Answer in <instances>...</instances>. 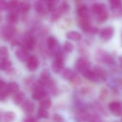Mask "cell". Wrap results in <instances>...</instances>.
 <instances>
[{
	"instance_id": "obj_36",
	"label": "cell",
	"mask_w": 122,
	"mask_h": 122,
	"mask_svg": "<svg viewBox=\"0 0 122 122\" xmlns=\"http://www.w3.org/2000/svg\"><path fill=\"white\" fill-rule=\"evenodd\" d=\"M62 14V13L61 12V11L59 9L58 10H55L53 11L52 16H51V19L53 21H56L57 19H59L61 16V15Z\"/></svg>"
},
{
	"instance_id": "obj_20",
	"label": "cell",
	"mask_w": 122,
	"mask_h": 122,
	"mask_svg": "<svg viewBox=\"0 0 122 122\" xmlns=\"http://www.w3.org/2000/svg\"><path fill=\"white\" fill-rule=\"evenodd\" d=\"M7 89L9 94H16L17 92H19V86L16 82H10L7 85Z\"/></svg>"
},
{
	"instance_id": "obj_23",
	"label": "cell",
	"mask_w": 122,
	"mask_h": 122,
	"mask_svg": "<svg viewBox=\"0 0 122 122\" xmlns=\"http://www.w3.org/2000/svg\"><path fill=\"white\" fill-rule=\"evenodd\" d=\"M94 71L97 74L99 79L100 78L102 80H105L106 79V78H107V73H106V71H105V70L104 69H102V67L97 66V67L95 68Z\"/></svg>"
},
{
	"instance_id": "obj_14",
	"label": "cell",
	"mask_w": 122,
	"mask_h": 122,
	"mask_svg": "<svg viewBox=\"0 0 122 122\" xmlns=\"http://www.w3.org/2000/svg\"><path fill=\"white\" fill-rule=\"evenodd\" d=\"M31 9V3L27 0H24L20 2L19 6V9L22 13H26L28 12Z\"/></svg>"
},
{
	"instance_id": "obj_29",
	"label": "cell",
	"mask_w": 122,
	"mask_h": 122,
	"mask_svg": "<svg viewBox=\"0 0 122 122\" xmlns=\"http://www.w3.org/2000/svg\"><path fill=\"white\" fill-rule=\"evenodd\" d=\"M73 73L72 71L69 69H65L63 71H62V77L64 79H66V80H70L73 76Z\"/></svg>"
},
{
	"instance_id": "obj_25",
	"label": "cell",
	"mask_w": 122,
	"mask_h": 122,
	"mask_svg": "<svg viewBox=\"0 0 122 122\" xmlns=\"http://www.w3.org/2000/svg\"><path fill=\"white\" fill-rule=\"evenodd\" d=\"M9 58V51L6 47L1 46L0 48V61L7 60Z\"/></svg>"
},
{
	"instance_id": "obj_9",
	"label": "cell",
	"mask_w": 122,
	"mask_h": 122,
	"mask_svg": "<svg viewBox=\"0 0 122 122\" xmlns=\"http://www.w3.org/2000/svg\"><path fill=\"white\" fill-rule=\"evenodd\" d=\"M27 68L30 71H35L38 66H39V60L36 56H29L27 61Z\"/></svg>"
},
{
	"instance_id": "obj_39",
	"label": "cell",
	"mask_w": 122,
	"mask_h": 122,
	"mask_svg": "<svg viewBox=\"0 0 122 122\" xmlns=\"http://www.w3.org/2000/svg\"><path fill=\"white\" fill-rule=\"evenodd\" d=\"M7 1L6 0H0V10H4L7 9Z\"/></svg>"
},
{
	"instance_id": "obj_44",
	"label": "cell",
	"mask_w": 122,
	"mask_h": 122,
	"mask_svg": "<svg viewBox=\"0 0 122 122\" xmlns=\"http://www.w3.org/2000/svg\"><path fill=\"white\" fill-rule=\"evenodd\" d=\"M119 64H120V66L122 68V55H121L119 58Z\"/></svg>"
},
{
	"instance_id": "obj_31",
	"label": "cell",
	"mask_w": 122,
	"mask_h": 122,
	"mask_svg": "<svg viewBox=\"0 0 122 122\" xmlns=\"http://www.w3.org/2000/svg\"><path fill=\"white\" fill-rule=\"evenodd\" d=\"M9 94V92H8V89H7V87H4V88H1L0 89V101H4L8 95Z\"/></svg>"
},
{
	"instance_id": "obj_26",
	"label": "cell",
	"mask_w": 122,
	"mask_h": 122,
	"mask_svg": "<svg viewBox=\"0 0 122 122\" xmlns=\"http://www.w3.org/2000/svg\"><path fill=\"white\" fill-rule=\"evenodd\" d=\"M57 44V41L55 37L51 36L47 39V46L49 49H53L56 47Z\"/></svg>"
},
{
	"instance_id": "obj_28",
	"label": "cell",
	"mask_w": 122,
	"mask_h": 122,
	"mask_svg": "<svg viewBox=\"0 0 122 122\" xmlns=\"http://www.w3.org/2000/svg\"><path fill=\"white\" fill-rule=\"evenodd\" d=\"M108 19V13L107 11L105 10L102 12H101L100 14H98L97 16V21L100 23H103L107 19Z\"/></svg>"
},
{
	"instance_id": "obj_19",
	"label": "cell",
	"mask_w": 122,
	"mask_h": 122,
	"mask_svg": "<svg viewBox=\"0 0 122 122\" xmlns=\"http://www.w3.org/2000/svg\"><path fill=\"white\" fill-rule=\"evenodd\" d=\"M66 37L67 39L72 40V41H79L81 39V34L75 31H69L66 34Z\"/></svg>"
},
{
	"instance_id": "obj_3",
	"label": "cell",
	"mask_w": 122,
	"mask_h": 122,
	"mask_svg": "<svg viewBox=\"0 0 122 122\" xmlns=\"http://www.w3.org/2000/svg\"><path fill=\"white\" fill-rule=\"evenodd\" d=\"M16 32V29L12 24H8L3 26L1 29V36L3 39L9 40L12 38Z\"/></svg>"
},
{
	"instance_id": "obj_33",
	"label": "cell",
	"mask_w": 122,
	"mask_h": 122,
	"mask_svg": "<svg viewBox=\"0 0 122 122\" xmlns=\"http://www.w3.org/2000/svg\"><path fill=\"white\" fill-rule=\"evenodd\" d=\"M38 117L41 119H48L49 118V113L46 109H39L38 111Z\"/></svg>"
},
{
	"instance_id": "obj_27",
	"label": "cell",
	"mask_w": 122,
	"mask_h": 122,
	"mask_svg": "<svg viewBox=\"0 0 122 122\" xmlns=\"http://www.w3.org/2000/svg\"><path fill=\"white\" fill-rule=\"evenodd\" d=\"M51 106V101L49 99H45L39 103V107L41 109H49Z\"/></svg>"
},
{
	"instance_id": "obj_5",
	"label": "cell",
	"mask_w": 122,
	"mask_h": 122,
	"mask_svg": "<svg viewBox=\"0 0 122 122\" xmlns=\"http://www.w3.org/2000/svg\"><path fill=\"white\" fill-rule=\"evenodd\" d=\"M109 109L112 113L116 117H121L122 115V105L117 102H112L109 104Z\"/></svg>"
},
{
	"instance_id": "obj_21",
	"label": "cell",
	"mask_w": 122,
	"mask_h": 122,
	"mask_svg": "<svg viewBox=\"0 0 122 122\" xmlns=\"http://www.w3.org/2000/svg\"><path fill=\"white\" fill-rule=\"evenodd\" d=\"M19 0H9L7 3V9L10 10V11H14L16 9H19Z\"/></svg>"
},
{
	"instance_id": "obj_17",
	"label": "cell",
	"mask_w": 122,
	"mask_h": 122,
	"mask_svg": "<svg viewBox=\"0 0 122 122\" xmlns=\"http://www.w3.org/2000/svg\"><path fill=\"white\" fill-rule=\"evenodd\" d=\"M7 21L9 24H14L18 21V15L15 11H10L6 17Z\"/></svg>"
},
{
	"instance_id": "obj_34",
	"label": "cell",
	"mask_w": 122,
	"mask_h": 122,
	"mask_svg": "<svg viewBox=\"0 0 122 122\" xmlns=\"http://www.w3.org/2000/svg\"><path fill=\"white\" fill-rule=\"evenodd\" d=\"M64 49L66 52H71L74 49V46L69 41H65L64 44Z\"/></svg>"
},
{
	"instance_id": "obj_37",
	"label": "cell",
	"mask_w": 122,
	"mask_h": 122,
	"mask_svg": "<svg viewBox=\"0 0 122 122\" xmlns=\"http://www.w3.org/2000/svg\"><path fill=\"white\" fill-rule=\"evenodd\" d=\"M103 59H104V61L106 62V63H108V64H112V63H114V59L110 56V55H109V54H105L104 55V56H103Z\"/></svg>"
},
{
	"instance_id": "obj_7",
	"label": "cell",
	"mask_w": 122,
	"mask_h": 122,
	"mask_svg": "<svg viewBox=\"0 0 122 122\" xmlns=\"http://www.w3.org/2000/svg\"><path fill=\"white\" fill-rule=\"evenodd\" d=\"M36 11L39 14H44L48 10V3L46 0H38L35 4Z\"/></svg>"
},
{
	"instance_id": "obj_35",
	"label": "cell",
	"mask_w": 122,
	"mask_h": 122,
	"mask_svg": "<svg viewBox=\"0 0 122 122\" xmlns=\"http://www.w3.org/2000/svg\"><path fill=\"white\" fill-rule=\"evenodd\" d=\"M109 2L113 8L119 9L122 6V0H109Z\"/></svg>"
},
{
	"instance_id": "obj_18",
	"label": "cell",
	"mask_w": 122,
	"mask_h": 122,
	"mask_svg": "<svg viewBox=\"0 0 122 122\" xmlns=\"http://www.w3.org/2000/svg\"><path fill=\"white\" fill-rule=\"evenodd\" d=\"M22 109L26 113H31L34 109V107L31 101L26 100L24 102V104L22 105Z\"/></svg>"
},
{
	"instance_id": "obj_41",
	"label": "cell",
	"mask_w": 122,
	"mask_h": 122,
	"mask_svg": "<svg viewBox=\"0 0 122 122\" xmlns=\"http://www.w3.org/2000/svg\"><path fill=\"white\" fill-rule=\"evenodd\" d=\"M89 122H102L101 119L97 117V116H93V117H90L89 118Z\"/></svg>"
},
{
	"instance_id": "obj_10",
	"label": "cell",
	"mask_w": 122,
	"mask_h": 122,
	"mask_svg": "<svg viewBox=\"0 0 122 122\" xmlns=\"http://www.w3.org/2000/svg\"><path fill=\"white\" fill-rule=\"evenodd\" d=\"M76 69H77V71L84 73L88 69L87 61L83 58H79L76 62Z\"/></svg>"
},
{
	"instance_id": "obj_30",
	"label": "cell",
	"mask_w": 122,
	"mask_h": 122,
	"mask_svg": "<svg viewBox=\"0 0 122 122\" xmlns=\"http://www.w3.org/2000/svg\"><path fill=\"white\" fill-rule=\"evenodd\" d=\"M11 61H9L8 60L1 61H0V69L2 71L7 70L8 69H9L11 67Z\"/></svg>"
},
{
	"instance_id": "obj_6",
	"label": "cell",
	"mask_w": 122,
	"mask_h": 122,
	"mask_svg": "<svg viewBox=\"0 0 122 122\" xmlns=\"http://www.w3.org/2000/svg\"><path fill=\"white\" fill-rule=\"evenodd\" d=\"M114 28L112 26H108L106 28H104L101 32H100V36L103 40L105 41H108L109 39H111L114 35Z\"/></svg>"
},
{
	"instance_id": "obj_38",
	"label": "cell",
	"mask_w": 122,
	"mask_h": 122,
	"mask_svg": "<svg viewBox=\"0 0 122 122\" xmlns=\"http://www.w3.org/2000/svg\"><path fill=\"white\" fill-rule=\"evenodd\" d=\"M70 81H71L73 84H79L80 82V78L79 77V76L76 75V74H73L71 79H70Z\"/></svg>"
},
{
	"instance_id": "obj_24",
	"label": "cell",
	"mask_w": 122,
	"mask_h": 122,
	"mask_svg": "<svg viewBox=\"0 0 122 122\" xmlns=\"http://www.w3.org/2000/svg\"><path fill=\"white\" fill-rule=\"evenodd\" d=\"M15 114L12 112H6L3 117V122H12L15 119Z\"/></svg>"
},
{
	"instance_id": "obj_43",
	"label": "cell",
	"mask_w": 122,
	"mask_h": 122,
	"mask_svg": "<svg viewBox=\"0 0 122 122\" xmlns=\"http://www.w3.org/2000/svg\"><path fill=\"white\" fill-rule=\"evenodd\" d=\"M5 86H6V84H5V82H4V81H2V80H1V79H0V89L4 88V87H5Z\"/></svg>"
},
{
	"instance_id": "obj_11",
	"label": "cell",
	"mask_w": 122,
	"mask_h": 122,
	"mask_svg": "<svg viewBox=\"0 0 122 122\" xmlns=\"http://www.w3.org/2000/svg\"><path fill=\"white\" fill-rule=\"evenodd\" d=\"M36 44V40L34 36L29 34L25 38V48L27 50H32Z\"/></svg>"
},
{
	"instance_id": "obj_22",
	"label": "cell",
	"mask_w": 122,
	"mask_h": 122,
	"mask_svg": "<svg viewBox=\"0 0 122 122\" xmlns=\"http://www.w3.org/2000/svg\"><path fill=\"white\" fill-rule=\"evenodd\" d=\"M77 14L78 15L81 17V18H86L89 14V10L86 6H81L80 7H79V9H77Z\"/></svg>"
},
{
	"instance_id": "obj_2",
	"label": "cell",
	"mask_w": 122,
	"mask_h": 122,
	"mask_svg": "<svg viewBox=\"0 0 122 122\" xmlns=\"http://www.w3.org/2000/svg\"><path fill=\"white\" fill-rule=\"evenodd\" d=\"M43 83L40 81L37 83V85L36 86L33 94H32V99L34 100H40L43 98H44V97L46 96V92L44 90L42 86H43Z\"/></svg>"
},
{
	"instance_id": "obj_15",
	"label": "cell",
	"mask_w": 122,
	"mask_h": 122,
	"mask_svg": "<svg viewBox=\"0 0 122 122\" xmlns=\"http://www.w3.org/2000/svg\"><path fill=\"white\" fill-rule=\"evenodd\" d=\"M25 99V94L24 92H17L13 97V100L15 104L19 105L21 104Z\"/></svg>"
},
{
	"instance_id": "obj_8",
	"label": "cell",
	"mask_w": 122,
	"mask_h": 122,
	"mask_svg": "<svg viewBox=\"0 0 122 122\" xmlns=\"http://www.w3.org/2000/svg\"><path fill=\"white\" fill-rule=\"evenodd\" d=\"M90 116L89 113L86 111L78 112L74 117V119L76 122H86L89 120Z\"/></svg>"
},
{
	"instance_id": "obj_1",
	"label": "cell",
	"mask_w": 122,
	"mask_h": 122,
	"mask_svg": "<svg viewBox=\"0 0 122 122\" xmlns=\"http://www.w3.org/2000/svg\"><path fill=\"white\" fill-rule=\"evenodd\" d=\"M63 58H62V55L61 54V53L58 52L56 54V58L54 59V61L52 62L51 64V69L52 71L58 74L59 73L61 69H63Z\"/></svg>"
},
{
	"instance_id": "obj_16",
	"label": "cell",
	"mask_w": 122,
	"mask_h": 122,
	"mask_svg": "<svg viewBox=\"0 0 122 122\" xmlns=\"http://www.w3.org/2000/svg\"><path fill=\"white\" fill-rule=\"evenodd\" d=\"M92 11L97 14H100L101 12L104 11L106 10V6L104 4H100V3H97V4H94L92 7Z\"/></svg>"
},
{
	"instance_id": "obj_32",
	"label": "cell",
	"mask_w": 122,
	"mask_h": 122,
	"mask_svg": "<svg viewBox=\"0 0 122 122\" xmlns=\"http://www.w3.org/2000/svg\"><path fill=\"white\" fill-rule=\"evenodd\" d=\"M50 78V73L48 70L46 69H44L41 71V82H45V81H47ZM44 84V83H43Z\"/></svg>"
},
{
	"instance_id": "obj_13",
	"label": "cell",
	"mask_w": 122,
	"mask_h": 122,
	"mask_svg": "<svg viewBox=\"0 0 122 122\" xmlns=\"http://www.w3.org/2000/svg\"><path fill=\"white\" fill-rule=\"evenodd\" d=\"M79 26L81 28V29L83 30L85 32L89 31L91 30V24H90V22L86 18H82L79 21Z\"/></svg>"
},
{
	"instance_id": "obj_40",
	"label": "cell",
	"mask_w": 122,
	"mask_h": 122,
	"mask_svg": "<svg viewBox=\"0 0 122 122\" xmlns=\"http://www.w3.org/2000/svg\"><path fill=\"white\" fill-rule=\"evenodd\" d=\"M54 121L56 122H63V118L59 115V114H54L53 117Z\"/></svg>"
},
{
	"instance_id": "obj_12",
	"label": "cell",
	"mask_w": 122,
	"mask_h": 122,
	"mask_svg": "<svg viewBox=\"0 0 122 122\" xmlns=\"http://www.w3.org/2000/svg\"><path fill=\"white\" fill-rule=\"evenodd\" d=\"M83 75L86 79L92 81H97L99 79V77L97 74H96V72L94 71H92L89 69H87L86 71H85L83 73Z\"/></svg>"
},
{
	"instance_id": "obj_4",
	"label": "cell",
	"mask_w": 122,
	"mask_h": 122,
	"mask_svg": "<svg viewBox=\"0 0 122 122\" xmlns=\"http://www.w3.org/2000/svg\"><path fill=\"white\" fill-rule=\"evenodd\" d=\"M28 50L25 48V47H21L18 49H16L15 54L16 56L17 57V59L22 62L24 61H27L29 56V54H28Z\"/></svg>"
},
{
	"instance_id": "obj_42",
	"label": "cell",
	"mask_w": 122,
	"mask_h": 122,
	"mask_svg": "<svg viewBox=\"0 0 122 122\" xmlns=\"http://www.w3.org/2000/svg\"><path fill=\"white\" fill-rule=\"evenodd\" d=\"M23 122H35V119L32 117H27L24 119Z\"/></svg>"
}]
</instances>
